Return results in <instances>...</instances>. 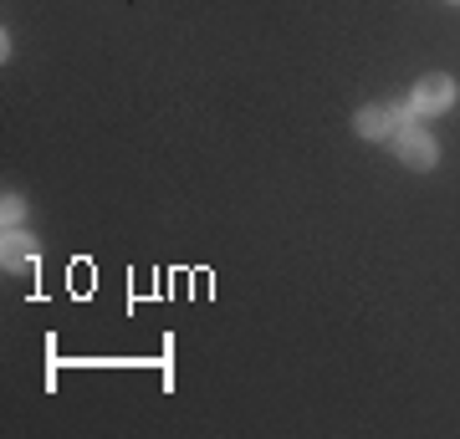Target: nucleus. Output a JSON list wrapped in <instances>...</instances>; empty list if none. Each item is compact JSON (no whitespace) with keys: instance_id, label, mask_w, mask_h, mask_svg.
I'll use <instances>...</instances> for the list:
<instances>
[{"instance_id":"nucleus-1","label":"nucleus","mask_w":460,"mask_h":439,"mask_svg":"<svg viewBox=\"0 0 460 439\" xmlns=\"http://www.w3.org/2000/svg\"><path fill=\"white\" fill-rule=\"evenodd\" d=\"M410 118H414L410 102H363L358 113H353V133H358L363 144H389Z\"/></svg>"},{"instance_id":"nucleus-2","label":"nucleus","mask_w":460,"mask_h":439,"mask_svg":"<svg viewBox=\"0 0 460 439\" xmlns=\"http://www.w3.org/2000/svg\"><path fill=\"white\" fill-rule=\"evenodd\" d=\"M389 148H394V159L404 163V169H420V174H429V169L440 163V144H435V133H429L420 118H410V123L389 138Z\"/></svg>"},{"instance_id":"nucleus-3","label":"nucleus","mask_w":460,"mask_h":439,"mask_svg":"<svg viewBox=\"0 0 460 439\" xmlns=\"http://www.w3.org/2000/svg\"><path fill=\"white\" fill-rule=\"evenodd\" d=\"M456 98H460V82L456 77H445V72H429V77H420L410 87V113L425 123V118H440V113H450L456 108Z\"/></svg>"},{"instance_id":"nucleus-4","label":"nucleus","mask_w":460,"mask_h":439,"mask_svg":"<svg viewBox=\"0 0 460 439\" xmlns=\"http://www.w3.org/2000/svg\"><path fill=\"white\" fill-rule=\"evenodd\" d=\"M36 256H41V250H36V235H26V230H16V225L0 235V266H5V271H31Z\"/></svg>"},{"instance_id":"nucleus-5","label":"nucleus","mask_w":460,"mask_h":439,"mask_svg":"<svg viewBox=\"0 0 460 439\" xmlns=\"http://www.w3.org/2000/svg\"><path fill=\"white\" fill-rule=\"evenodd\" d=\"M21 215H26V199H21V195H5V205H0V225H5V230L21 225Z\"/></svg>"},{"instance_id":"nucleus-6","label":"nucleus","mask_w":460,"mask_h":439,"mask_svg":"<svg viewBox=\"0 0 460 439\" xmlns=\"http://www.w3.org/2000/svg\"><path fill=\"white\" fill-rule=\"evenodd\" d=\"M450 5H460V0H450Z\"/></svg>"}]
</instances>
